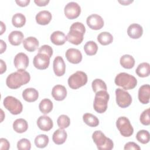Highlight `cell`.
I'll return each instance as SVG.
<instances>
[{"mask_svg": "<svg viewBox=\"0 0 150 150\" xmlns=\"http://www.w3.org/2000/svg\"><path fill=\"white\" fill-rule=\"evenodd\" d=\"M30 76L25 70H18L11 73L6 78V86L11 89H16L29 82Z\"/></svg>", "mask_w": 150, "mask_h": 150, "instance_id": "obj_1", "label": "cell"}, {"mask_svg": "<svg viewBox=\"0 0 150 150\" xmlns=\"http://www.w3.org/2000/svg\"><path fill=\"white\" fill-rule=\"evenodd\" d=\"M85 32L86 28L82 23L74 22L70 28V30L66 36L67 40L73 45H78L83 42Z\"/></svg>", "mask_w": 150, "mask_h": 150, "instance_id": "obj_2", "label": "cell"}, {"mask_svg": "<svg viewBox=\"0 0 150 150\" xmlns=\"http://www.w3.org/2000/svg\"><path fill=\"white\" fill-rule=\"evenodd\" d=\"M115 84L121 87L124 90H131L134 88L137 85V79L127 73L122 72L118 74L114 80Z\"/></svg>", "mask_w": 150, "mask_h": 150, "instance_id": "obj_3", "label": "cell"}, {"mask_svg": "<svg viewBox=\"0 0 150 150\" xmlns=\"http://www.w3.org/2000/svg\"><path fill=\"white\" fill-rule=\"evenodd\" d=\"M92 138L97 147L100 150H111L114 147L112 141L100 130L95 131L92 134Z\"/></svg>", "mask_w": 150, "mask_h": 150, "instance_id": "obj_4", "label": "cell"}, {"mask_svg": "<svg viewBox=\"0 0 150 150\" xmlns=\"http://www.w3.org/2000/svg\"><path fill=\"white\" fill-rule=\"evenodd\" d=\"M109 98L110 96L107 91L101 90L96 93L93 103L94 110L100 114L104 112L107 108Z\"/></svg>", "mask_w": 150, "mask_h": 150, "instance_id": "obj_5", "label": "cell"}, {"mask_svg": "<svg viewBox=\"0 0 150 150\" xmlns=\"http://www.w3.org/2000/svg\"><path fill=\"white\" fill-rule=\"evenodd\" d=\"M69 86L74 90L84 86L87 82V76L86 73L77 71L71 74L68 79Z\"/></svg>", "mask_w": 150, "mask_h": 150, "instance_id": "obj_6", "label": "cell"}, {"mask_svg": "<svg viewBox=\"0 0 150 150\" xmlns=\"http://www.w3.org/2000/svg\"><path fill=\"white\" fill-rule=\"evenodd\" d=\"M4 105L12 114L18 115L23 110V105L21 102L13 96L6 97L3 101Z\"/></svg>", "mask_w": 150, "mask_h": 150, "instance_id": "obj_7", "label": "cell"}, {"mask_svg": "<svg viewBox=\"0 0 150 150\" xmlns=\"http://www.w3.org/2000/svg\"><path fill=\"white\" fill-rule=\"evenodd\" d=\"M116 126L123 137H129L134 133V128L129 119L125 117H119L116 121Z\"/></svg>", "mask_w": 150, "mask_h": 150, "instance_id": "obj_8", "label": "cell"}, {"mask_svg": "<svg viewBox=\"0 0 150 150\" xmlns=\"http://www.w3.org/2000/svg\"><path fill=\"white\" fill-rule=\"evenodd\" d=\"M116 102L121 108H127L132 103V97L129 93L124 89L118 88L115 90Z\"/></svg>", "mask_w": 150, "mask_h": 150, "instance_id": "obj_9", "label": "cell"}, {"mask_svg": "<svg viewBox=\"0 0 150 150\" xmlns=\"http://www.w3.org/2000/svg\"><path fill=\"white\" fill-rule=\"evenodd\" d=\"M64 12L65 16L69 19L77 18L81 13V8L80 5L75 2H69L66 5Z\"/></svg>", "mask_w": 150, "mask_h": 150, "instance_id": "obj_10", "label": "cell"}, {"mask_svg": "<svg viewBox=\"0 0 150 150\" xmlns=\"http://www.w3.org/2000/svg\"><path fill=\"white\" fill-rule=\"evenodd\" d=\"M33 63L34 66L39 70H44L49 67L50 57L45 54L38 53L33 58Z\"/></svg>", "mask_w": 150, "mask_h": 150, "instance_id": "obj_11", "label": "cell"}, {"mask_svg": "<svg viewBox=\"0 0 150 150\" xmlns=\"http://www.w3.org/2000/svg\"><path fill=\"white\" fill-rule=\"evenodd\" d=\"M86 23L88 27L93 30H99L104 26L102 17L97 14H91L87 18Z\"/></svg>", "mask_w": 150, "mask_h": 150, "instance_id": "obj_12", "label": "cell"}, {"mask_svg": "<svg viewBox=\"0 0 150 150\" xmlns=\"http://www.w3.org/2000/svg\"><path fill=\"white\" fill-rule=\"evenodd\" d=\"M13 63L18 70H25L29 65L28 56L24 53H19L15 56Z\"/></svg>", "mask_w": 150, "mask_h": 150, "instance_id": "obj_13", "label": "cell"}, {"mask_svg": "<svg viewBox=\"0 0 150 150\" xmlns=\"http://www.w3.org/2000/svg\"><path fill=\"white\" fill-rule=\"evenodd\" d=\"M67 60L73 64H78L82 60V54L81 52L74 48L67 49L65 53Z\"/></svg>", "mask_w": 150, "mask_h": 150, "instance_id": "obj_14", "label": "cell"}, {"mask_svg": "<svg viewBox=\"0 0 150 150\" xmlns=\"http://www.w3.org/2000/svg\"><path fill=\"white\" fill-rule=\"evenodd\" d=\"M53 71L57 76H62L65 73L66 64L63 59L60 56H56L53 60Z\"/></svg>", "mask_w": 150, "mask_h": 150, "instance_id": "obj_15", "label": "cell"}, {"mask_svg": "<svg viewBox=\"0 0 150 150\" xmlns=\"http://www.w3.org/2000/svg\"><path fill=\"white\" fill-rule=\"evenodd\" d=\"M37 125L41 130L48 131L53 128V122L49 116L42 115L38 118L37 120Z\"/></svg>", "mask_w": 150, "mask_h": 150, "instance_id": "obj_16", "label": "cell"}, {"mask_svg": "<svg viewBox=\"0 0 150 150\" xmlns=\"http://www.w3.org/2000/svg\"><path fill=\"white\" fill-rule=\"evenodd\" d=\"M52 95L54 100L62 101L67 96V90L64 86L60 84L56 85L52 88Z\"/></svg>", "mask_w": 150, "mask_h": 150, "instance_id": "obj_17", "label": "cell"}, {"mask_svg": "<svg viewBox=\"0 0 150 150\" xmlns=\"http://www.w3.org/2000/svg\"><path fill=\"white\" fill-rule=\"evenodd\" d=\"M150 86L149 84H144L141 86L138 90V99L143 104H146L149 102Z\"/></svg>", "mask_w": 150, "mask_h": 150, "instance_id": "obj_18", "label": "cell"}, {"mask_svg": "<svg viewBox=\"0 0 150 150\" xmlns=\"http://www.w3.org/2000/svg\"><path fill=\"white\" fill-rule=\"evenodd\" d=\"M143 33L142 27L137 23L130 25L127 29V34L132 39H138Z\"/></svg>", "mask_w": 150, "mask_h": 150, "instance_id": "obj_19", "label": "cell"}, {"mask_svg": "<svg viewBox=\"0 0 150 150\" xmlns=\"http://www.w3.org/2000/svg\"><path fill=\"white\" fill-rule=\"evenodd\" d=\"M52 18V14L49 11L43 10L40 11L38 13V14H36L35 19L36 22L39 25H46L50 22Z\"/></svg>", "mask_w": 150, "mask_h": 150, "instance_id": "obj_20", "label": "cell"}, {"mask_svg": "<svg viewBox=\"0 0 150 150\" xmlns=\"http://www.w3.org/2000/svg\"><path fill=\"white\" fill-rule=\"evenodd\" d=\"M23 98L27 102H34L39 97V93L34 88H27L22 93Z\"/></svg>", "mask_w": 150, "mask_h": 150, "instance_id": "obj_21", "label": "cell"}, {"mask_svg": "<svg viewBox=\"0 0 150 150\" xmlns=\"http://www.w3.org/2000/svg\"><path fill=\"white\" fill-rule=\"evenodd\" d=\"M23 46L27 51L32 52L35 51L39 46V41L36 38L30 36L23 40Z\"/></svg>", "mask_w": 150, "mask_h": 150, "instance_id": "obj_22", "label": "cell"}, {"mask_svg": "<svg viewBox=\"0 0 150 150\" xmlns=\"http://www.w3.org/2000/svg\"><path fill=\"white\" fill-rule=\"evenodd\" d=\"M50 40L54 45L60 46L64 44L67 38L63 32L57 30L53 32L50 35Z\"/></svg>", "mask_w": 150, "mask_h": 150, "instance_id": "obj_23", "label": "cell"}, {"mask_svg": "<svg viewBox=\"0 0 150 150\" xmlns=\"http://www.w3.org/2000/svg\"><path fill=\"white\" fill-rule=\"evenodd\" d=\"M24 38L23 33L19 30H14L11 32L8 36V40L9 43L13 46L19 45Z\"/></svg>", "mask_w": 150, "mask_h": 150, "instance_id": "obj_24", "label": "cell"}, {"mask_svg": "<svg viewBox=\"0 0 150 150\" xmlns=\"http://www.w3.org/2000/svg\"><path fill=\"white\" fill-rule=\"evenodd\" d=\"M67 137V132L62 128L56 130L52 136L53 141L57 145H61L64 143Z\"/></svg>", "mask_w": 150, "mask_h": 150, "instance_id": "obj_25", "label": "cell"}, {"mask_svg": "<svg viewBox=\"0 0 150 150\" xmlns=\"http://www.w3.org/2000/svg\"><path fill=\"white\" fill-rule=\"evenodd\" d=\"M13 128L18 133H23L28 129V124L25 119L18 118L13 122Z\"/></svg>", "mask_w": 150, "mask_h": 150, "instance_id": "obj_26", "label": "cell"}, {"mask_svg": "<svg viewBox=\"0 0 150 150\" xmlns=\"http://www.w3.org/2000/svg\"><path fill=\"white\" fill-rule=\"evenodd\" d=\"M137 74L141 77H148L150 73V66L148 63L144 62L140 63L136 69Z\"/></svg>", "mask_w": 150, "mask_h": 150, "instance_id": "obj_27", "label": "cell"}, {"mask_svg": "<svg viewBox=\"0 0 150 150\" xmlns=\"http://www.w3.org/2000/svg\"><path fill=\"white\" fill-rule=\"evenodd\" d=\"M120 63L124 68L130 69L134 66L135 59L131 55L124 54L121 57Z\"/></svg>", "mask_w": 150, "mask_h": 150, "instance_id": "obj_28", "label": "cell"}, {"mask_svg": "<svg viewBox=\"0 0 150 150\" xmlns=\"http://www.w3.org/2000/svg\"><path fill=\"white\" fill-rule=\"evenodd\" d=\"M53 103L48 98L43 99L39 103V108L41 112L44 114L49 113L53 109Z\"/></svg>", "mask_w": 150, "mask_h": 150, "instance_id": "obj_29", "label": "cell"}, {"mask_svg": "<svg viewBox=\"0 0 150 150\" xmlns=\"http://www.w3.org/2000/svg\"><path fill=\"white\" fill-rule=\"evenodd\" d=\"M97 40L101 45L105 46L112 42L113 37L110 33L107 32H103L100 33L97 36Z\"/></svg>", "mask_w": 150, "mask_h": 150, "instance_id": "obj_30", "label": "cell"}, {"mask_svg": "<svg viewBox=\"0 0 150 150\" xmlns=\"http://www.w3.org/2000/svg\"><path fill=\"white\" fill-rule=\"evenodd\" d=\"M83 121L89 127H96L99 124L97 117L90 113H86L83 115Z\"/></svg>", "mask_w": 150, "mask_h": 150, "instance_id": "obj_31", "label": "cell"}, {"mask_svg": "<svg viewBox=\"0 0 150 150\" xmlns=\"http://www.w3.org/2000/svg\"><path fill=\"white\" fill-rule=\"evenodd\" d=\"M12 23L15 27L21 28L24 26L26 23V18L23 14L16 13L12 16Z\"/></svg>", "mask_w": 150, "mask_h": 150, "instance_id": "obj_32", "label": "cell"}, {"mask_svg": "<svg viewBox=\"0 0 150 150\" xmlns=\"http://www.w3.org/2000/svg\"><path fill=\"white\" fill-rule=\"evenodd\" d=\"M84 50L86 54L88 56H93L97 53L98 46L94 41H88L84 46Z\"/></svg>", "mask_w": 150, "mask_h": 150, "instance_id": "obj_33", "label": "cell"}, {"mask_svg": "<svg viewBox=\"0 0 150 150\" xmlns=\"http://www.w3.org/2000/svg\"><path fill=\"white\" fill-rule=\"evenodd\" d=\"M49 141V137L46 135L40 134L36 137L35 139V144L38 148H43L47 145Z\"/></svg>", "mask_w": 150, "mask_h": 150, "instance_id": "obj_34", "label": "cell"}, {"mask_svg": "<svg viewBox=\"0 0 150 150\" xmlns=\"http://www.w3.org/2000/svg\"><path fill=\"white\" fill-rule=\"evenodd\" d=\"M91 86L94 93H97V91L101 90L107 91V85L105 83L100 79L94 80L91 83Z\"/></svg>", "mask_w": 150, "mask_h": 150, "instance_id": "obj_35", "label": "cell"}, {"mask_svg": "<svg viewBox=\"0 0 150 150\" xmlns=\"http://www.w3.org/2000/svg\"><path fill=\"white\" fill-rule=\"evenodd\" d=\"M137 139L143 144H146L149 142L150 139V135L148 131L142 129L139 131L136 135Z\"/></svg>", "mask_w": 150, "mask_h": 150, "instance_id": "obj_36", "label": "cell"}, {"mask_svg": "<svg viewBox=\"0 0 150 150\" xmlns=\"http://www.w3.org/2000/svg\"><path fill=\"white\" fill-rule=\"evenodd\" d=\"M57 123L60 128L64 129L70 125V120L67 115L62 114L58 117Z\"/></svg>", "mask_w": 150, "mask_h": 150, "instance_id": "obj_37", "label": "cell"}, {"mask_svg": "<svg viewBox=\"0 0 150 150\" xmlns=\"http://www.w3.org/2000/svg\"><path fill=\"white\" fill-rule=\"evenodd\" d=\"M17 148L19 150H29L31 148V144L29 139L22 138L17 142Z\"/></svg>", "mask_w": 150, "mask_h": 150, "instance_id": "obj_38", "label": "cell"}, {"mask_svg": "<svg viewBox=\"0 0 150 150\" xmlns=\"http://www.w3.org/2000/svg\"><path fill=\"white\" fill-rule=\"evenodd\" d=\"M140 122L144 125H149L150 124L149 119V108L145 110L140 115Z\"/></svg>", "mask_w": 150, "mask_h": 150, "instance_id": "obj_39", "label": "cell"}, {"mask_svg": "<svg viewBox=\"0 0 150 150\" xmlns=\"http://www.w3.org/2000/svg\"><path fill=\"white\" fill-rule=\"evenodd\" d=\"M38 53H42L47 54L50 58L53 54V49L49 45H44L39 49Z\"/></svg>", "mask_w": 150, "mask_h": 150, "instance_id": "obj_40", "label": "cell"}, {"mask_svg": "<svg viewBox=\"0 0 150 150\" xmlns=\"http://www.w3.org/2000/svg\"><path fill=\"white\" fill-rule=\"evenodd\" d=\"M124 149L125 150H128V149L140 150L141 148L139 147V146L138 144H137L136 143H135L134 142H128L124 145Z\"/></svg>", "mask_w": 150, "mask_h": 150, "instance_id": "obj_41", "label": "cell"}, {"mask_svg": "<svg viewBox=\"0 0 150 150\" xmlns=\"http://www.w3.org/2000/svg\"><path fill=\"white\" fill-rule=\"evenodd\" d=\"M10 144L9 141L4 138H1L0 139V149H5L8 150L9 149Z\"/></svg>", "mask_w": 150, "mask_h": 150, "instance_id": "obj_42", "label": "cell"}, {"mask_svg": "<svg viewBox=\"0 0 150 150\" xmlns=\"http://www.w3.org/2000/svg\"><path fill=\"white\" fill-rule=\"evenodd\" d=\"M34 2L39 6H44L48 4L49 0H35Z\"/></svg>", "mask_w": 150, "mask_h": 150, "instance_id": "obj_43", "label": "cell"}, {"mask_svg": "<svg viewBox=\"0 0 150 150\" xmlns=\"http://www.w3.org/2000/svg\"><path fill=\"white\" fill-rule=\"evenodd\" d=\"M15 2L18 4V5L22 6V7H24V6H26L27 5H28V4L30 3V0H23V1L16 0V1H15Z\"/></svg>", "mask_w": 150, "mask_h": 150, "instance_id": "obj_44", "label": "cell"}, {"mask_svg": "<svg viewBox=\"0 0 150 150\" xmlns=\"http://www.w3.org/2000/svg\"><path fill=\"white\" fill-rule=\"evenodd\" d=\"M1 62V74H3L4 72H5L6 70V63L3 61V60H0Z\"/></svg>", "mask_w": 150, "mask_h": 150, "instance_id": "obj_45", "label": "cell"}, {"mask_svg": "<svg viewBox=\"0 0 150 150\" xmlns=\"http://www.w3.org/2000/svg\"><path fill=\"white\" fill-rule=\"evenodd\" d=\"M0 42H1V53L2 54L5 51L6 49V44L5 42H4L3 40H1Z\"/></svg>", "mask_w": 150, "mask_h": 150, "instance_id": "obj_46", "label": "cell"}, {"mask_svg": "<svg viewBox=\"0 0 150 150\" xmlns=\"http://www.w3.org/2000/svg\"><path fill=\"white\" fill-rule=\"evenodd\" d=\"M1 33H0V35H2L4 32L6 30V26H5V25L3 23V22L1 21Z\"/></svg>", "mask_w": 150, "mask_h": 150, "instance_id": "obj_47", "label": "cell"}, {"mask_svg": "<svg viewBox=\"0 0 150 150\" xmlns=\"http://www.w3.org/2000/svg\"><path fill=\"white\" fill-rule=\"evenodd\" d=\"M133 1H118V2L121 3V4H122L123 5H129L130 3H132Z\"/></svg>", "mask_w": 150, "mask_h": 150, "instance_id": "obj_48", "label": "cell"}]
</instances>
